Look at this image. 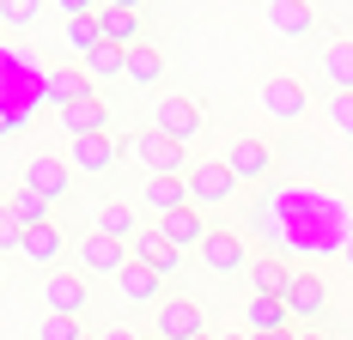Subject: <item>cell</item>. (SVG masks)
Here are the masks:
<instances>
[{
    "label": "cell",
    "instance_id": "6da1fadb",
    "mask_svg": "<svg viewBox=\"0 0 353 340\" xmlns=\"http://www.w3.org/2000/svg\"><path fill=\"white\" fill-rule=\"evenodd\" d=\"M128 146V158L146 170V176H189L195 170V158L176 146V140H165V134H152V128H141V134H128L122 140Z\"/></svg>",
    "mask_w": 353,
    "mask_h": 340
},
{
    "label": "cell",
    "instance_id": "7a4b0ae2",
    "mask_svg": "<svg viewBox=\"0 0 353 340\" xmlns=\"http://www.w3.org/2000/svg\"><path fill=\"white\" fill-rule=\"evenodd\" d=\"M256 98H262V109H268V122H286V128L305 122V103H311V98H305V85H299L292 73H268Z\"/></svg>",
    "mask_w": 353,
    "mask_h": 340
},
{
    "label": "cell",
    "instance_id": "3957f363",
    "mask_svg": "<svg viewBox=\"0 0 353 340\" xmlns=\"http://www.w3.org/2000/svg\"><path fill=\"white\" fill-rule=\"evenodd\" d=\"M152 134L189 146V140L201 134V103H195V98H159V103H152Z\"/></svg>",
    "mask_w": 353,
    "mask_h": 340
},
{
    "label": "cell",
    "instance_id": "277c9868",
    "mask_svg": "<svg viewBox=\"0 0 353 340\" xmlns=\"http://www.w3.org/2000/svg\"><path fill=\"white\" fill-rule=\"evenodd\" d=\"M238 195V176L225 170V158H195V170H189V201L195 206H219Z\"/></svg>",
    "mask_w": 353,
    "mask_h": 340
},
{
    "label": "cell",
    "instance_id": "5b68a950",
    "mask_svg": "<svg viewBox=\"0 0 353 340\" xmlns=\"http://www.w3.org/2000/svg\"><path fill=\"white\" fill-rule=\"evenodd\" d=\"M225 170L238 176V182H262L268 170H274V146L256 134H238L232 146H225Z\"/></svg>",
    "mask_w": 353,
    "mask_h": 340
},
{
    "label": "cell",
    "instance_id": "8992f818",
    "mask_svg": "<svg viewBox=\"0 0 353 340\" xmlns=\"http://www.w3.org/2000/svg\"><path fill=\"white\" fill-rule=\"evenodd\" d=\"M141 25H146V12L134 0H104V6H98V31H104V43H116V49H134V43H141Z\"/></svg>",
    "mask_w": 353,
    "mask_h": 340
},
{
    "label": "cell",
    "instance_id": "52a82bcc",
    "mask_svg": "<svg viewBox=\"0 0 353 340\" xmlns=\"http://www.w3.org/2000/svg\"><path fill=\"white\" fill-rule=\"evenodd\" d=\"M25 189H37L43 201H68L73 189V170L55 158V152H37V158H25Z\"/></svg>",
    "mask_w": 353,
    "mask_h": 340
},
{
    "label": "cell",
    "instance_id": "ba28073f",
    "mask_svg": "<svg viewBox=\"0 0 353 340\" xmlns=\"http://www.w3.org/2000/svg\"><path fill=\"white\" fill-rule=\"evenodd\" d=\"M152 334L159 340H201V310L189 298H165L152 310Z\"/></svg>",
    "mask_w": 353,
    "mask_h": 340
},
{
    "label": "cell",
    "instance_id": "9c48e42d",
    "mask_svg": "<svg viewBox=\"0 0 353 340\" xmlns=\"http://www.w3.org/2000/svg\"><path fill=\"white\" fill-rule=\"evenodd\" d=\"M43 304H49V316H73L79 322V310L92 304V292H85V279H73V273H43Z\"/></svg>",
    "mask_w": 353,
    "mask_h": 340
},
{
    "label": "cell",
    "instance_id": "30bf717a",
    "mask_svg": "<svg viewBox=\"0 0 353 340\" xmlns=\"http://www.w3.org/2000/svg\"><path fill=\"white\" fill-rule=\"evenodd\" d=\"M128 262H134V249L110 243L104 231H85V237H79V268H85V273H122Z\"/></svg>",
    "mask_w": 353,
    "mask_h": 340
},
{
    "label": "cell",
    "instance_id": "8fae6325",
    "mask_svg": "<svg viewBox=\"0 0 353 340\" xmlns=\"http://www.w3.org/2000/svg\"><path fill=\"white\" fill-rule=\"evenodd\" d=\"M79 98H92V79L79 73V61H73V67H49V73H43V103H55V116L73 109Z\"/></svg>",
    "mask_w": 353,
    "mask_h": 340
},
{
    "label": "cell",
    "instance_id": "7c38bea8",
    "mask_svg": "<svg viewBox=\"0 0 353 340\" xmlns=\"http://www.w3.org/2000/svg\"><path fill=\"white\" fill-rule=\"evenodd\" d=\"M141 201L152 206L159 219H171V213H183V206H195V201H189V176H146Z\"/></svg>",
    "mask_w": 353,
    "mask_h": 340
},
{
    "label": "cell",
    "instance_id": "4fadbf2b",
    "mask_svg": "<svg viewBox=\"0 0 353 340\" xmlns=\"http://www.w3.org/2000/svg\"><path fill=\"white\" fill-rule=\"evenodd\" d=\"M61 128L68 140H85V134H110V103L92 92V98H79L73 109H61Z\"/></svg>",
    "mask_w": 353,
    "mask_h": 340
},
{
    "label": "cell",
    "instance_id": "5bb4252c",
    "mask_svg": "<svg viewBox=\"0 0 353 340\" xmlns=\"http://www.w3.org/2000/svg\"><path fill=\"white\" fill-rule=\"evenodd\" d=\"M286 322H292V310H286V298H250V304H244V328H250V340L286 334Z\"/></svg>",
    "mask_w": 353,
    "mask_h": 340
},
{
    "label": "cell",
    "instance_id": "9a60e30c",
    "mask_svg": "<svg viewBox=\"0 0 353 340\" xmlns=\"http://www.w3.org/2000/svg\"><path fill=\"white\" fill-rule=\"evenodd\" d=\"M286 310H292L299 322H317L323 310H329V292H323L317 273H292V286H286Z\"/></svg>",
    "mask_w": 353,
    "mask_h": 340
},
{
    "label": "cell",
    "instance_id": "2e32d148",
    "mask_svg": "<svg viewBox=\"0 0 353 340\" xmlns=\"http://www.w3.org/2000/svg\"><path fill=\"white\" fill-rule=\"evenodd\" d=\"M116 140L110 134H85V140H73V170H85V176H110L116 170Z\"/></svg>",
    "mask_w": 353,
    "mask_h": 340
},
{
    "label": "cell",
    "instance_id": "e0dca14e",
    "mask_svg": "<svg viewBox=\"0 0 353 340\" xmlns=\"http://www.w3.org/2000/svg\"><path fill=\"white\" fill-rule=\"evenodd\" d=\"M134 262H146V268L165 279V273H176V268H183V249H171V237H165V231L152 225V231H141V237H134Z\"/></svg>",
    "mask_w": 353,
    "mask_h": 340
},
{
    "label": "cell",
    "instance_id": "ac0fdd59",
    "mask_svg": "<svg viewBox=\"0 0 353 340\" xmlns=\"http://www.w3.org/2000/svg\"><path fill=\"white\" fill-rule=\"evenodd\" d=\"M201 262H208L213 273H238V268H250V249L232 231H208V243H201Z\"/></svg>",
    "mask_w": 353,
    "mask_h": 340
},
{
    "label": "cell",
    "instance_id": "d6986e66",
    "mask_svg": "<svg viewBox=\"0 0 353 340\" xmlns=\"http://www.w3.org/2000/svg\"><path fill=\"white\" fill-rule=\"evenodd\" d=\"M159 231L171 237V249H201L208 243V219H201V206H183L171 219H159Z\"/></svg>",
    "mask_w": 353,
    "mask_h": 340
},
{
    "label": "cell",
    "instance_id": "ffe728a7",
    "mask_svg": "<svg viewBox=\"0 0 353 340\" xmlns=\"http://www.w3.org/2000/svg\"><path fill=\"white\" fill-rule=\"evenodd\" d=\"M250 286H256V298H286L292 268H286L281 255H250Z\"/></svg>",
    "mask_w": 353,
    "mask_h": 340
},
{
    "label": "cell",
    "instance_id": "44dd1931",
    "mask_svg": "<svg viewBox=\"0 0 353 340\" xmlns=\"http://www.w3.org/2000/svg\"><path fill=\"white\" fill-rule=\"evenodd\" d=\"M61 249H68V237L55 231V225H37V231H25V262L31 268H43V273H55V262H61Z\"/></svg>",
    "mask_w": 353,
    "mask_h": 340
},
{
    "label": "cell",
    "instance_id": "7402d4cb",
    "mask_svg": "<svg viewBox=\"0 0 353 340\" xmlns=\"http://www.w3.org/2000/svg\"><path fill=\"white\" fill-rule=\"evenodd\" d=\"M98 231H104L110 243H122V249H134V237H141V219H134V206L104 201V206H98Z\"/></svg>",
    "mask_w": 353,
    "mask_h": 340
},
{
    "label": "cell",
    "instance_id": "603a6c76",
    "mask_svg": "<svg viewBox=\"0 0 353 340\" xmlns=\"http://www.w3.org/2000/svg\"><path fill=\"white\" fill-rule=\"evenodd\" d=\"M116 279H122V298H128V304H152V310L165 304V298H159V273L146 268V262H128Z\"/></svg>",
    "mask_w": 353,
    "mask_h": 340
},
{
    "label": "cell",
    "instance_id": "cb8c5ba5",
    "mask_svg": "<svg viewBox=\"0 0 353 340\" xmlns=\"http://www.w3.org/2000/svg\"><path fill=\"white\" fill-rule=\"evenodd\" d=\"M323 79H329V92H353V36H335L323 49Z\"/></svg>",
    "mask_w": 353,
    "mask_h": 340
},
{
    "label": "cell",
    "instance_id": "d4e9b609",
    "mask_svg": "<svg viewBox=\"0 0 353 340\" xmlns=\"http://www.w3.org/2000/svg\"><path fill=\"white\" fill-rule=\"evenodd\" d=\"M268 25H274L281 36H305L311 25H317V12H311L305 0H274V6H268Z\"/></svg>",
    "mask_w": 353,
    "mask_h": 340
},
{
    "label": "cell",
    "instance_id": "484cf974",
    "mask_svg": "<svg viewBox=\"0 0 353 340\" xmlns=\"http://www.w3.org/2000/svg\"><path fill=\"white\" fill-rule=\"evenodd\" d=\"M6 206L19 213V225H25V231H37V225H49V206H55V201H43L37 189H25V182H19V189L6 195Z\"/></svg>",
    "mask_w": 353,
    "mask_h": 340
},
{
    "label": "cell",
    "instance_id": "4316f807",
    "mask_svg": "<svg viewBox=\"0 0 353 340\" xmlns=\"http://www.w3.org/2000/svg\"><path fill=\"white\" fill-rule=\"evenodd\" d=\"M128 79H134V85H159V79H165V55H159L152 43H134V49H128Z\"/></svg>",
    "mask_w": 353,
    "mask_h": 340
},
{
    "label": "cell",
    "instance_id": "83f0119b",
    "mask_svg": "<svg viewBox=\"0 0 353 340\" xmlns=\"http://www.w3.org/2000/svg\"><path fill=\"white\" fill-rule=\"evenodd\" d=\"M79 73H85V79H116V73H128V49L104 43V49H92V55L79 61Z\"/></svg>",
    "mask_w": 353,
    "mask_h": 340
},
{
    "label": "cell",
    "instance_id": "f1b7e54d",
    "mask_svg": "<svg viewBox=\"0 0 353 340\" xmlns=\"http://www.w3.org/2000/svg\"><path fill=\"white\" fill-rule=\"evenodd\" d=\"M61 36H68V49L79 55V61H85L92 49H104V31H98V19H68V25H61Z\"/></svg>",
    "mask_w": 353,
    "mask_h": 340
},
{
    "label": "cell",
    "instance_id": "f546056e",
    "mask_svg": "<svg viewBox=\"0 0 353 340\" xmlns=\"http://www.w3.org/2000/svg\"><path fill=\"white\" fill-rule=\"evenodd\" d=\"M323 116H329V128H335V134L353 140V92H329V98H323Z\"/></svg>",
    "mask_w": 353,
    "mask_h": 340
},
{
    "label": "cell",
    "instance_id": "4dcf8cb0",
    "mask_svg": "<svg viewBox=\"0 0 353 340\" xmlns=\"http://www.w3.org/2000/svg\"><path fill=\"white\" fill-rule=\"evenodd\" d=\"M37 340H85V328H79L73 316H43V322H37Z\"/></svg>",
    "mask_w": 353,
    "mask_h": 340
},
{
    "label": "cell",
    "instance_id": "1f68e13d",
    "mask_svg": "<svg viewBox=\"0 0 353 340\" xmlns=\"http://www.w3.org/2000/svg\"><path fill=\"white\" fill-rule=\"evenodd\" d=\"M0 249H25V225H19V213L0 201Z\"/></svg>",
    "mask_w": 353,
    "mask_h": 340
},
{
    "label": "cell",
    "instance_id": "d6a6232c",
    "mask_svg": "<svg viewBox=\"0 0 353 340\" xmlns=\"http://www.w3.org/2000/svg\"><path fill=\"white\" fill-rule=\"evenodd\" d=\"M37 0H0V25H31Z\"/></svg>",
    "mask_w": 353,
    "mask_h": 340
},
{
    "label": "cell",
    "instance_id": "836d02e7",
    "mask_svg": "<svg viewBox=\"0 0 353 340\" xmlns=\"http://www.w3.org/2000/svg\"><path fill=\"white\" fill-rule=\"evenodd\" d=\"M12 128H19V122H12V109H0V140L12 134Z\"/></svg>",
    "mask_w": 353,
    "mask_h": 340
},
{
    "label": "cell",
    "instance_id": "e575fe53",
    "mask_svg": "<svg viewBox=\"0 0 353 340\" xmlns=\"http://www.w3.org/2000/svg\"><path fill=\"white\" fill-rule=\"evenodd\" d=\"M98 340H134V334H128V328H110V334H98Z\"/></svg>",
    "mask_w": 353,
    "mask_h": 340
},
{
    "label": "cell",
    "instance_id": "d590c367",
    "mask_svg": "<svg viewBox=\"0 0 353 340\" xmlns=\"http://www.w3.org/2000/svg\"><path fill=\"white\" fill-rule=\"evenodd\" d=\"M341 255H347V268H353V237H347V243H341Z\"/></svg>",
    "mask_w": 353,
    "mask_h": 340
},
{
    "label": "cell",
    "instance_id": "8d00e7d4",
    "mask_svg": "<svg viewBox=\"0 0 353 340\" xmlns=\"http://www.w3.org/2000/svg\"><path fill=\"white\" fill-rule=\"evenodd\" d=\"M292 340H329V334H292Z\"/></svg>",
    "mask_w": 353,
    "mask_h": 340
},
{
    "label": "cell",
    "instance_id": "74e56055",
    "mask_svg": "<svg viewBox=\"0 0 353 340\" xmlns=\"http://www.w3.org/2000/svg\"><path fill=\"white\" fill-rule=\"evenodd\" d=\"M219 340H250V334H219Z\"/></svg>",
    "mask_w": 353,
    "mask_h": 340
},
{
    "label": "cell",
    "instance_id": "f35d334b",
    "mask_svg": "<svg viewBox=\"0 0 353 340\" xmlns=\"http://www.w3.org/2000/svg\"><path fill=\"white\" fill-rule=\"evenodd\" d=\"M268 340H292V334H268Z\"/></svg>",
    "mask_w": 353,
    "mask_h": 340
},
{
    "label": "cell",
    "instance_id": "ab89813d",
    "mask_svg": "<svg viewBox=\"0 0 353 340\" xmlns=\"http://www.w3.org/2000/svg\"><path fill=\"white\" fill-rule=\"evenodd\" d=\"M201 340H213V334H201Z\"/></svg>",
    "mask_w": 353,
    "mask_h": 340
}]
</instances>
